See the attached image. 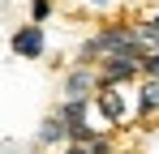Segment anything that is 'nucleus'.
I'll return each mask as SVG.
<instances>
[{"label": "nucleus", "instance_id": "1", "mask_svg": "<svg viewBox=\"0 0 159 154\" xmlns=\"http://www.w3.org/2000/svg\"><path fill=\"white\" fill-rule=\"evenodd\" d=\"M120 51H142V47H138V34H133V22L99 26V30L78 47V60H73V64H90V69H99L107 56H120Z\"/></svg>", "mask_w": 159, "mask_h": 154}, {"label": "nucleus", "instance_id": "2", "mask_svg": "<svg viewBox=\"0 0 159 154\" xmlns=\"http://www.w3.org/2000/svg\"><path fill=\"white\" fill-rule=\"evenodd\" d=\"M142 51H120L99 64V86H138L142 81Z\"/></svg>", "mask_w": 159, "mask_h": 154}, {"label": "nucleus", "instance_id": "3", "mask_svg": "<svg viewBox=\"0 0 159 154\" xmlns=\"http://www.w3.org/2000/svg\"><path fill=\"white\" fill-rule=\"evenodd\" d=\"M125 90H129V86H99V94L90 99L95 111H99V120H103V128H125V120L133 116Z\"/></svg>", "mask_w": 159, "mask_h": 154}, {"label": "nucleus", "instance_id": "4", "mask_svg": "<svg viewBox=\"0 0 159 154\" xmlns=\"http://www.w3.org/2000/svg\"><path fill=\"white\" fill-rule=\"evenodd\" d=\"M9 47H13V56H22V60H43V51H48V30L34 26V22H22L13 30Z\"/></svg>", "mask_w": 159, "mask_h": 154}, {"label": "nucleus", "instance_id": "5", "mask_svg": "<svg viewBox=\"0 0 159 154\" xmlns=\"http://www.w3.org/2000/svg\"><path fill=\"white\" fill-rule=\"evenodd\" d=\"M95 94H99V69L73 64L60 81V99H95Z\"/></svg>", "mask_w": 159, "mask_h": 154}, {"label": "nucleus", "instance_id": "6", "mask_svg": "<svg viewBox=\"0 0 159 154\" xmlns=\"http://www.w3.org/2000/svg\"><path fill=\"white\" fill-rule=\"evenodd\" d=\"M159 116V81L155 77H142L138 86H133V120H155Z\"/></svg>", "mask_w": 159, "mask_h": 154}, {"label": "nucleus", "instance_id": "7", "mask_svg": "<svg viewBox=\"0 0 159 154\" xmlns=\"http://www.w3.org/2000/svg\"><path fill=\"white\" fill-rule=\"evenodd\" d=\"M34 146H39V150H52V146H60V150H65V146H69V124H65L56 111H48V116H43V124H39Z\"/></svg>", "mask_w": 159, "mask_h": 154}, {"label": "nucleus", "instance_id": "8", "mask_svg": "<svg viewBox=\"0 0 159 154\" xmlns=\"http://www.w3.org/2000/svg\"><path fill=\"white\" fill-rule=\"evenodd\" d=\"M90 111H95V103H90V99H60V103H56V116H60L69 128L90 124Z\"/></svg>", "mask_w": 159, "mask_h": 154}, {"label": "nucleus", "instance_id": "9", "mask_svg": "<svg viewBox=\"0 0 159 154\" xmlns=\"http://www.w3.org/2000/svg\"><path fill=\"white\" fill-rule=\"evenodd\" d=\"M48 17H52V0H30V22L43 26Z\"/></svg>", "mask_w": 159, "mask_h": 154}, {"label": "nucleus", "instance_id": "10", "mask_svg": "<svg viewBox=\"0 0 159 154\" xmlns=\"http://www.w3.org/2000/svg\"><path fill=\"white\" fill-rule=\"evenodd\" d=\"M142 77H155V81H159V51L142 60Z\"/></svg>", "mask_w": 159, "mask_h": 154}, {"label": "nucleus", "instance_id": "11", "mask_svg": "<svg viewBox=\"0 0 159 154\" xmlns=\"http://www.w3.org/2000/svg\"><path fill=\"white\" fill-rule=\"evenodd\" d=\"M60 154H90V146H73V141H69V146H65Z\"/></svg>", "mask_w": 159, "mask_h": 154}, {"label": "nucleus", "instance_id": "12", "mask_svg": "<svg viewBox=\"0 0 159 154\" xmlns=\"http://www.w3.org/2000/svg\"><path fill=\"white\" fill-rule=\"evenodd\" d=\"M90 4H95V9H103V4H112V0H90Z\"/></svg>", "mask_w": 159, "mask_h": 154}]
</instances>
